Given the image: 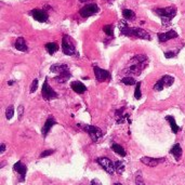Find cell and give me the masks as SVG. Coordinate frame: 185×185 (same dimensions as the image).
I'll list each match as a JSON object with an SVG mask.
<instances>
[{
    "instance_id": "f35d334b",
    "label": "cell",
    "mask_w": 185,
    "mask_h": 185,
    "mask_svg": "<svg viewBox=\"0 0 185 185\" xmlns=\"http://www.w3.org/2000/svg\"><path fill=\"white\" fill-rule=\"evenodd\" d=\"M114 185H122V184H120V183H115Z\"/></svg>"
},
{
    "instance_id": "e575fe53",
    "label": "cell",
    "mask_w": 185,
    "mask_h": 185,
    "mask_svg": "<svg viewBox=\"0 0 185 185\" xmlns=\"http://www.w3.org/2000/svg\"><path fill=\"white\" fill-rule=\"evenodd\" d=\"M91 185H102V183L100 182V181L97 180V179H94V180H92Z\"/></svg>"
},
{
    "instance_id": "ffe728a7",
    "label": "cell",
    "mask_w": 185,
    "mask_h": 185,
    "mask_svg": "<svg viewBox=\"0 0 185 185\" xmlns=\"http://www.w3.org/2000/svg\"><path fill=\"white\" fill-rule=\"evenodd\" d=\"M166 120L169 122V125H170V127H171V130H172V132L174 134H177V132H179V130H180V127L177 126V122H175V119H174V117L173 116H167L166 117Z\"/></svg>"
},
{
    "instance_id": "d6a6232c",
    "label": "cell",
    "mask_w": 185,
    "mask_h": 185,
    "mask_svg": "<svg viewBox=\"0 0 185 185\" xmlns=\"http://www.w3.org/2000/svg\"><path fill=\"white\" fill-rule=\"evenodd\" d=\"M53 153H54L53 150H45V152H42V153L40 154V158H46V157H48V156L52 155Z\"/></svg>"
},
{
    "instance_id": "ba28073f",
    "label": "cell",
    "mask_w": 185,
    "mask_h": 185,
    "mask_svg": "<svg viewBox=\"0 0 185 185\" xmlns=\"http://www.w3.org/2000/svg\"><path fill=\"white\" fill-rule=\"evenodd\" d=\"M174 82V78L170 75H165L159 79L156 85L154 86V90L155 91H161L164 88H167V87H171Z\"/></svg>"
},
{
    "instance_id": "74e56055",
    "label": "cell",
    "mask_w": 185,
    "mask_h": 185,
    "mask_svg": "<svg viewBox=\"0 0 185 185\" xmlns=\"http://www.w3.org/2000/svg\"><path fill=\"white\" fill-rule=\"evenodd\" d=\"M79 1H80V2H86L87 0H79Z\"/></svg>"
},
{
    "instance_id": "d590c367",
    "label": "cell",
    "mask_w": 185,
    "mask_h": 185,
    "mask_svg": "<svg viewBox=\"0 0 185 185\" xmlns=\"http://www.w3.org/2000/svg\"><path fill=\"white\" fill-rule=\"evenodd\" d=\"M5 150V144H1V146H0V154H2L3 152Z\"/></svg>"
},
{
    "instance_id": "8992f818",
    "label": "cell",
    "mask_w": 185,
    "mask_h": 185,
    "mask_svg": "<svg viewBox=\"0 0 185 185\" xmlns=\"http://www.w3.org/2000/svg\"><path fill=\"white\" fill-rule=\"evenodd\" d=\"M41 94H42V99L45 101H51V100H55L57 99V93L54 91L53 89L50 87L49 85V81H48V78L45 79L43 81V85H42V89H41Z\"/></svg>"
},
{
    "instance_id": "d6986e66",
    "label": "cell",
    "mask_w": 185,
    "mask_h": 185,
    "mask_svg": "<svg viewBox=\"0 0 185 185\" xmlns=\"http://www.w3.org/2000/svg\"><path fill=\"white\" fill-rule=\"evenodd\" d=\"M14 47H15L16 50H19V51H21V52H26L27 50H28L27 45H26V41H25V39L23 37H19L17 39H16Z\"/></svg>"
},
{
    "instance_id": "3957f363",
    "label": "cell",
    "mask_w": 185,
    "mask_h": 185,
    "mask_svg": "<svg viewBox=\"0 0 185 185\" xmlns=\"http://www.w3.org/2000/svg\"><path fill=\"white\" fill-rule=\"evenodd\" d=\"M154 13L156 15H158L161 20V24L162 26L167 27L171 24L172 19L177 15V9L174 5H171V7H166V8H157L154 9Z\"/></svg>"
},
{
    "instance_id": "30bf717a",
    "label": "cell",
    "mask_w": 185,
    "mask_h": 185,
    "mask_svg": "<svg viewBox=\"0 0 185 185\" xmlns=\"http://www.w3.org/2000/svg\"><path fill=\"white\" fill-rule=\"evenodd\" d=\"M100 11L99 7L95 3H89V5H85L83 8L80 9L79 11V14H80L82 17H90V16L97 14Z\"/></svg>"
},
{
    "instance_id": "7402d4cb",
    "label": "cell",
    "mask_w": 185,
    "mask_h": 185,
    "mask_svg": "<svg viewBox=\"0 0 185 185\" xmlns=\"http://www.w3.org/2000/svg\"><path fill=\"white\" fill-rule=\"evenodd\" d=\"M45 48H46V50L48 51L49 54H54L57 50H59V46H57V43H55V42L47 43L46 46H45Z\"/></svg>"
},
{
    "instance_id": "603a6c76",
    "label": "cell",
    "mask_w": 185,
    "mask_h": 185,
    "mask_svg": "<svg viewBox=\"0 0 185 185\" xmlns=\"http://www.w3.org/2000/svg\"><path fill=\"white\" fill-rule=\"evenodd\" d=\"M112 150H113L116 154H118L119 156H121V157H125V156H126V150H123V147L121 145L113 144L112 145Z\"/></svg>"
},
{
    "instance_id": "e0dca14e",
    "label": "cell",
    "mask_w": 185,
    "mask_h": 185,
    "mask_svg": "<svg viewBox=\"0 0 185 185\" xmlns=\"http://www.w3.org/2000/svg\"><path fill=\"white\" fill-rule=\"evenodd\" d=\"M70 88L78 94H82L87 91V87L80 81H72L70 82Z\"/></svg>"
},
{
    "instance_id": "8d00e7d4",
    "label": "cell",
    "mask_w": 185,
    "mask_h": 185,
    "mask_svg": "<svg viewBox=\"0 0 185 185\" xmlns=\"http://www.w3.org/2000/svg\"><path fill=\"white\" fill-rule=\"evenodd\" d=\"M13 83H14V81H13V80H11V81H9V82H8V85H9V86H12Z\"/></svg>"
},
{
    "instance_id": "484cf974",
    "label": "cell",
    "mask_w": 185,
    "mask_h": 185,
    "mask_svg": "<svg viewBox=\"0 0 185 185\" xmlns=\"http://www.w3.org/2000/svg\"><path fill=\"white\" fill-rule=\"evenodd\" d=\"M121 82H122L123 85H127V86L135 85V80H134V78L131 77V76H127V77L122 78V79H121Z\"/></svg>"
},
{
    "instance_id": "6da1fadb",
    "label": "cell",
    "mask_w": 185,
    "mask_h": 185,
    "mask_svg": "<svg viewBox=\"0 0 185 185\" xmlns=\"http://www.w3.org/2000/svg\"><path fill=\"white\" fill-rule=\"evenodd\" d=\"M148 65V57L145 54H137L134 55L129 63L127 64V66L123 69V74H126L128 76H139L141 75L143 69L146 68V66Z\"/></svg>"
},
{
    "instance_id": "cb8c5ba5",
    "label": "cell",
    "mask_w": 185,
    "mask_h": 185,
    "mask_svg": "<svg viewBox=\"0 0 185 185\" xmlns=\"http://www.w3.org/2000/svg\"><path fill=\"white\" fill-rule=\"evenodd\" d=\"M115 170L118 174L123 173V171H125V164H123L122 161H120V160L116 161L115 162Z\"/></svg>"
},
{
    "instance_id": "4dcf8cb0",
    "label": "cell",
    "mask_w": 185,
    "mask_h": 185,
    "mask_svg": "<svg viewBox=\"0 0 185 185\" xmlns=\"http://www.w3.org/2000/svg\"><path fill=\"white\" fill-rule=\"evenodd\" d=\"M37 88H38V79H34V80H32V85H30L29 92H30V93H34V92L37 90Z\"/></svg>"
},
{
    "instance_id": "5bb4252c",
    "label": "cell",
    "mask_w": 185,
    "mask_h": 185,
    "mask_svg": "<svg viewBox=\"0 0 185 185\" xmlns=\"http://www.w3.org/2000/svg\"><path fill=\"white\" fill-rule=\"evenodd\" d=\"M165 161H166L165 158H153V157H142L141 158V162L148 167H156Z\"/></svg>"
},
{
    "instance_id": "7c38bea8",
    "label": "cell",
    "mask_w": 185,
    "mask_h": 185,
    "mask_svg": "<svg viewBox=\"0 0 185 185\" xmlns=\"http://www.w3.org/2000/svg\"><path fill=\"white\" fill-rule=\"evenodd\" d=\"M30 14H32V16L36 21L40 22V23H45L49 19V15L47 13V11L40 10V9H34V10H32Z\"/></svg>"
},
{
    "instance_id": "d4e9b609",
    "label": "cell",
    "mask_w": 185,
    "mask_h": 185,
    "mask_svg": "<svg viewBox=\"0 0 185 185\" xmlns=\"http://www.w3.org/2000/svg\"><path fill=\"white\" fill-rule=\"evenodd\" d=\"M141 85H142V82L141 81H139V82L137 83V86H135V90H134V97L137 100H140L141 97H142V92H141Z\"/></svg>"
},
{
    "instance_id": "f546056e",
    "label": "cell",
    "mask_w": 185,
    "mask_h": 185,
    "mask_svg": "<svg viewBox=\"0 0 185 185\" xmlns=\"http://www.w3.org/2000/svg\"><path fill=\"white\" fill-rule=\"evenodd\" d=\"M135 185H145L142 175H141V172H137V177H135Z\"/></svg>"
},
{
    "instance_id": "4316f807",
    "label": "cell",
    "mask_w": 185,
    "mask_h": 185,
    "mask_svg": "<svg viewBox=\"0 0 185 185\" xmlns=\"http://www.w3.org/2000/svg\"><path fill=\"white\" fill-rule=\"evenodd\" d=\"M13 115H14V107H13V105H9L8 107H7V109H5V117H7V119H8V120H10V119H12Z\"/></svg>"
},
{
    "instance_id": "7a4b0ae2",
    "label": "cell",
    "mask_w": 185,
    "mask_h": 185,
    "mask_svg": "<svg viewBox=\"0 0 185 185\" xmlns=\"http://www.w3.org/2000/svg\"><path fill=\"white\" fill-rule=\"evenodd\" d=\"M119 30L120 34L127 37H134L139 39H144V40H150L152 37L146 30L139 28V27H130L127 24L126 21L119 22Z\"/></svg>"
},
{
    "instance_id": "9a60e30c",
    "label": "cell",
    "mask_w": 185,
    "mask_h": 185,
    "mask_svg": "<svg viewBox=\"0 0 185 185\" xmlns=\"http://www.w3.org/2000/svg\"><path fill=\"white\" fill-rule=\"evenodd\" d=\"M54 125H57V121H55L54 117H52V116H49L48 119H47L46 122H45V125H43L42 130H41V134H42L43 137H46L47 135H48L49 131H50V129H51L52 127L54 126Z\"/></svg>"
},
{
    "instance_id": "836d02e7",
    "label": "cell",
    "mask_w": 185,
    "mask_h": 185,
    "mask_svg": "<svg viewBox=\"0 0 185 185\" xmlns=\"http://www.w3.org/2000/svg\"><path fill=\"white\" fill-rule=\"evenodd\" d=\"M17 115H19V120H21L23 118V115H24V106L23 105H20L17 107Z\"/></svg>"
},
{
    "instance_id": "ac0fdd59",
    "label": "cell",
    "mask_w": 185,
    "mask_h": 185,
    "mask_svg": "<svg viewBox=\"0 0 185 185\" xmlns=\"http://www.w3.org/2000/svg\"><path fill=\"white\" fill-rule=\"evenodd\" d=\"M170 154L174 156V158L177 161H179L182 157V154H183V150H182V147H181V145L179 143L174 144L172 146V148L170 150Z\"/></svg>"
},
{
    "instance_id": "5b68a950",
    "label": "cell",
    "mask_w": 185,
    "mask_h": 185,
    "mask_svg": "<svg viewBox=\"0 0 185 185\" xmlns=\"http://www.w3.org/2000/svg\"><path fill=\"white\" fill-rule=\"evenodd\" d=\"M62 51L65 55H69V57H72V55H79V53L76 50L75 43L72 41V39L69 37L68 35H64L63 36V39H62Z\"/></svg>"
},
{
    "instance_id": "277c9868",
    "label": "cell",
    "mask_w": 185,
    "mask_h": 185,
    "mask_svg": "<svg viewBox=\"0 0 185 185\" xmlns=\"http://www.w3.org/2000/svg\"><path fill=\"white\" fill-rule=\"evenodd\" d=\"M50 70L52 72L57 74V77L54 78V80H57L60 83H65L72 77L69 67L67 66L66 64H54L50 67Z\"/></svg>"
},
{
    "instance_id": "4fadbf2b",
    "label": "cell",
    "mask_w": 185,
    "mask_h": 185,
    "mask_svg": "<svg viewBox=\"0 0 185 185\" xmlns=\"http://www.w3.org/2000/svg\"><path fill=\"white\" fill-rule=\"evenodd\" d=\"M157 37H158V40L160 43L162 42H167L168 40L170 39H174V38H177L179 35H177V32L175 30L171 29L169 32H158L157 34Z\"/></svg>"
},
{
    "instance_id": "1f68e13d",
    "label": "cell",
    "mask_w": 185,
    "mask_h": 185,
    "mask_svg": "<svg viewBox=\"0 0 185 185\" xmlns=\"http://www.w3.org/2000/svg\"><path fill=\"white\" fill-rule=\"evenodd\" d=\"M179 51H180V50H177V51L166 52V53H165V57H167V59H172V57H177V54L179 53Z\"/></svg>"
},
{
    "instance_id": "2e32d148",
    "label": "cell",
    "mask_w": 185,
    "mask_h": 185,
    "mask_svg": "<svg viewBox=\"0 0 185 185\" xmlns=\"http://www.w3.org/2000/svg\"><path fill=\"white\" fill-rule=\"evenodd\" d=\"M13 169H14V171H16L20 175H21V182H24L25 177H26V172H27L26 166L23 165L22 161H17V162L14 164Z\"/></svg>"
},
{
    "instance_id": "83f0119b",
    "label": "cell",
    "mask_w": 185,
    "mask_h": 185,
    "mask_svg": "<svg viewBox=\"0 0 185 185\" xmlns=\"http://www.w3.org/2000/svg\"><path fill=\"white\" fill-rule=\"evenodd\" d=\"M126 117H128V115H123L122 109H119L116 112V119H117V122L118 123H122Z\"/></svg>"
},
{
    "instance_id": "44dd1931",
    "label": "cell",
    "mask_w": 185,
    "mask_h": 185,
    "mask_svg": "<svg viewBox=\"0 0 185 185\" xmlns=\"http://www.w3.org/2000/svg\"><path fill=\"white\" fill-rule=\"evenodd\" d=\"M122 15L125 17V20H127V21H133L135 19V13L132 10H130V9H123Z\"/></svg>"
},
{
    "instance_id": "52a82bcc",
    "label": "cell",
    "mask_w": 185,
    "mask_h": 185,
    "mask_svg": "<svg viewBox=\"0 0 185 185\" xmlns=\"http://www.w3.org/2000/svg\"><path fill=\"white\" fill-rule=\"evenodd\" d=\"M83 130L90 135V137H91V140L93 142H97L103 135L102 130H101L99 127L91 126V125H85V126H83Z\"/></svg>"
},
{
    "instance_id": "f1b7e54d",
    "label": "cell",
    "mask_w": 185,
    "mask_h": 185,
    "mask_svg": "<svg viewBox=\"0 0 185 185\" xmlns=\"http://www.w3.org/2000/svg\"><path fill=\"white\" fill-rule=\"evenodd\" d=\"M103 30H104L105 34H106L107 36H109V37L114 36V26L112 24L105 25V26L103 27Z\"/></svg>"
},
{
    "instance_id": "8fae6325",
    "label": "cell",
    "mask_w": 185,
    "mask_h": 185,
    "mask_svg": "<svg viewBox=\"0 0 185 185\" xmlns=\"http://www.w3.org/2000/svg\"><path fill=\"white\" fill-rule=\"evenodd\" d=\"M93 72L94 75H95V79H97L99 82H103V81H107L110 79V72L106 69H102L100 68L99 66H94L93 67Z\"/></svg>"
},
{
    "instance_id": "9c48e42d",
    "label": "cell",
    "mask_w": 185,
    "mask_h": 185,
    "mask_svg": "<svg viewBox=\"0 0 185 185\" xmlns=\"http://www.w3.org/2000/svg\"><path fill=\"white\" fill-rule=\"evenodd\" d=\"M97 162L102 167L105 171L107 172L108 174H113L114 172L116 171L115 164H113V161L110 160V159L106 158V157H100V158L97 159Z\"/></svg>"
}]
</instances>
